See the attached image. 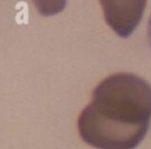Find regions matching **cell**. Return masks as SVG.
Returning a JSON list of instances; mask_svg holds the SVG:
<instances>
[{
  "instance_id": "6da1fadb",
  "label": "cell",
  "mask_w": 151,
  "mask_h": 149,
  "mask_svg": "<svg viewBox=\"0 0 151 149\" xmlns=\"http://www.w3.org/2000/svg\"><path fill=\"white\" fill-rule=\"evenodd\" d=\"M151 121V85L133 73L101 80L78 118L79 135L97 149H134Z\"/></svg>"
},
{
  "instance_id": "7a4b0ae2",
  "label": "cell",
  "mask_w": 151,
  "mask_h": 149,
  "mask_svg": "<svg viewBox=\"0 0 151 149\" xmlns=\"http://www.w3.org/2000/svg\"><path fill=\"white\" fill-rule=\"evenodd\" d=\"M107 25L123 38L139 25L146 0H99Z\"/></svg>"
},
{
  "instance_id": "3957f363",
  "label": "cell",
  "mask_w": 151,
  "mask_h": 149,
  "mask_svg": "<svg viewBox=\"0 0 151 149\" xmlns=\"http://www.w3.org/2000/svg\"><path fill=\"white\" fill-rule=\"evenodd\" d=\"M31 1L33 2L38 12L45 17L60 13L66 6V0H31Z\"/></svg>"
},
{
  "instance_id": "277c9868",
  "label": "cell",
  "mask_w": 151,
  "mask_h": 149,
  "mask_svg": "<svg viewBox=\"0 0 151 149\" xmlns=\"http://www.w3.org/2000/svg\"><path fill=\"white\" fill-rule=\"evenodd\" d=\"M147 35H149V43H150V47H151V17H150L149 25H147Z\"/></svg>"
}]
</instances>
